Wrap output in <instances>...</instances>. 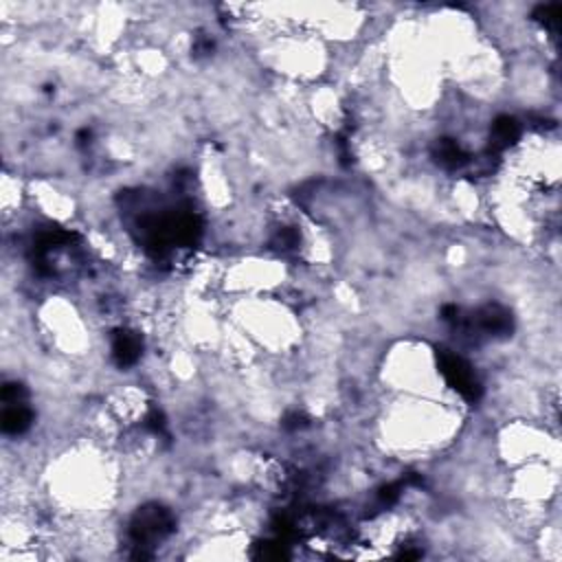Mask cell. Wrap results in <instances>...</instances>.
Instances as JSON below:
<instances>
[{"label": "cell", "instance_id": "6da1fadb", "mask_svg": "<svg viewBox=\"0 0 562 562\" xmlns=\"http://www.w3.org/2000/svg\"><path fill=\"white\" fill-rule=\"evenodd\" d=\"M239 329L252 345L270 349V353L290 351L301 338V325L294 314L272 296H250L235 310Z\"/></svg>", "mask_w": 562, "mask_h": 562}]
</instances>
